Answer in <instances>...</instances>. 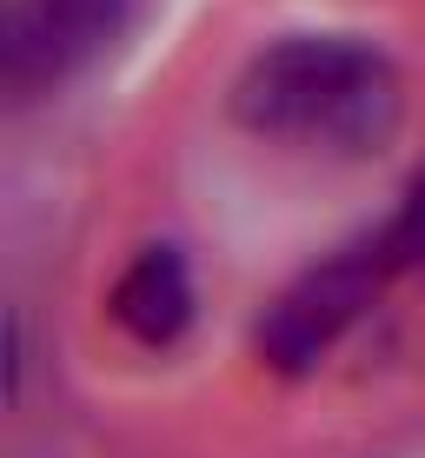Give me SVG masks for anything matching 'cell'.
Returning <instances> with one entry per match:
<instances>
[{
	"instance_id": "1",
	"label": "cell",
	"mask_w": 425,
	"mask_h": 458,
	"mask_svg": "<svg viewBox=\"0 0 425 458\" xmlns=\"http://www.w3.org/2000/svg\"><path fill=\"white\" fill-rule=\"evenodd\" d=\"M233 114L286 140H379L392 126V73L353 40H279L233 87Z\"/></svg>"
},
{
	"instance_id": "2",
	"label": "cell",
	"mask_w": 425,
	"mask_h": 458,
	"mask_svg": "<svg viewBox=\"0 0 425 458\" xmlns=\"http://www.w3.org/2000/svg\"><path fill=\"white\" fill-rule=\"evenodd\" d=\"M120 13H127V0H13L7 47H0L7 87L40 93L54 81H67L81 60H93L114 40Z\"/></svg>"
},
{
	"instance_id": "3",
	"label": "cell",
	"mask_w": 425,
	"mask_h": 458,
	"mask_svg": "<svg viewBox=\"0 0 425 458\" xmlns=\"http://www.w3.org/2000/svg\"><path fill=\"white\" fill-rule=\"evenodd\" d=\"M366 286H372L366 259H339V266H326V273H312L306 286H293L273 312H266L259 352L273 359V366H286V372L312 366V359L345 333V319L366 306Z\"/></svg>"
},
{
	"instance_id": "4",
	"label": "cell",
	"mask_w": 425,
	"mask_h": 458,
	"mask_svg": "<svg viewBox=\"0 0 425 458\" xmlns=\"http://www.w3.org/2000/svg\"><path fill=\"white\" fill-rule=\"evenodd\" d=\"M106 306H114L120 333H133L140 345H173L186 333V319H193V279H186L180 252L147 246L127 273H120V286H114Z\"/></svg>"
},
{
	"instance_id": "5",
	"label": "cell",
	"mask_w": 425,
	"mask_h": 458,
	"mask_svg": "<svg viewBox=\"0 0 425 458\" xmlns=\"http://www.w3.org/2000/svg\"><path fill=\"white\" fill-rule=\"evenodd\" d=\"M386 266H405V259H419L425 252V173L412 180V193H405V213H399V226L386 233Z\"/></svg>"
}]
</instances>
